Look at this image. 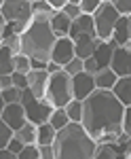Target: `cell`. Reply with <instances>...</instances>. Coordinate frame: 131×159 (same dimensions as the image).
<instances>
[{"label":"cell","mask_w":131,"mask_h":159,"mask_svg":"<svg viewBox=\"0 0 131 159\" xmlns=\"http://www.w3.org/2000/svg\"><path fill=\"white\" fill-rule=\"evenodd\" d=\"M102 2H110V0H102Z\"/></svg>","instance_id":"obj_49"},{"label":"cell","mask_w":131,"mask_h":159,"mask_svg":"<svg viewBox=\"0 0 131 159\" xmlns=\"http://www.w3.org/2000/svg\"><path fill=\"white\" fill-rule=\"evenodd\" d=\"M49 24H51V30L55 32V36H68L70 25H72V19L63 11H55V13H53V17L49 19Z\"/></svg>","instance_id":"obj_18"},{"label":"cell","mask_w":131,"mask_h":159,"mask_svg":"<svg viewBox=\"0 0 131 159\" xmlns=\"http://www.w3.org/2000/svg\"><path fill=\"white\" fill-rule=\"evenodd\" d=\"M13 136H15V132H13L11 127H9L7 123L0 119V148L9 147V140H11Z\"/></svg>","instance_id":"obj_31"},{"label":"cell","mask_w":131,"mask_h":159,"mask_svg":"<svg viewBox=\"0 0 131 159\" xmlns=\"http://www.w3.org/2000/svg\"><path fill=\"white\" fill-rule=\"evenodd\" d=\"M93 89H97L95 87V81H93V74L89 72H78L72 76V93H74V98L81 100L83 102L89 93H93Z\"/></svg>","instance_id":"obj_11"},{"label":"cell","mask_w":131,"mask_h":159,"mask_svg":"<svg viewBox=\"0 0 131 159\" xmlns=\"http://www.w3.org/2000/svg\"><path fill=\"white\" fill-rule=\"evenodd\" d=\"M116 157H125L123 147L116 142H99L95 148V155H93V159H116Z\"/></svg>","instance_id":"obj_17"},{"label":"cell","mask_w":131,"mask_h":159,"mask_svg":"<svg viewBox=\"0 0 131 159\" xmlns=\"http://www.w3.org/2000/svg\"><path fill=\"white\" fill-rule=\"evenodd\" d=\"M0 91H2V85H0Z\"/></svg>","instance_id":"obj_50"},{"label":"cell","mask_w":131,"mask_h":159,"mask_svg":"<svg viewBox=\"0 0 131 159\" xmlns=\"http://www.w3.org/2000/svg\"><path fill=\"white\" fill-rule=\"evenodd\" d=\"M2 2H4V0H0V7H2Z\"/></svg>","instance_id":"obj_48"},{"label":"cell","mask_w":131,"mask_h":159,"mask_svg":"<svg viewBox=\"0 0 131 159\" xmlns=\"http://www.w3.org/2000/svg\"><path fill=\"white\" fill-rule=\"evenodd\" d=\"M4 28H7V19H4L2 13H0V40H2V36H4Z\"/></svg>","instance_id":"obj_45"},{"label":"cell","mask_w":131,"mask_h":159,"mask_svg":"<svg viewBox=\"0 0 131 159\" xmlns=\"http://www.w3.org/2000/svg\"><path fill=\"white\" fill-rule=\"evenodd\" d=\"M97 43H99V38L95 34H91V32H83V34H78V36L74 38V55L76 57H89V55H93V51H95Z\"/></svg>","instance_id":"obj_13"},{"label":"cell","mask_w":131,"mask_h":159,"mask_svg":"<svg viewBox=\"0 0 131 159\" xmlns=\"http://www.w3.org/2000/svg\"><path fill=\"white\" fill-rule=\"evenodd\" d=\"M68 2H72V4H81V0H68Z\"/></svg>","instance_id":"obj_47"},{"label":"cell","mask_w":131,"mask_h":159,"mask_svg":"<svg viewBox=\"0 0 131 159\" xmlns=\"http://www.w3.org/2000/svg\"><path fill=\"white\" fill-rule=\"evenodd\" d=\"M53 148L55 159H93L97 142L89 136L81 121H70L66 127L57 129Z\"/></svg>","instance_id":"obj_2"},{"label":"cell","mask_w":131,"mask_h":159,"mask_svg":"<svg viewBox=\"0 0 131 159\" xmlns=\"http://www.w3.org/2000/svg\"><path fill=\"white\" fill-rule=\"evenodd\" d=\"M38 151H40V159H55L53 144H38Z\"/></svg>","instance_id":"obj_37"},{"label":"cell","mask_w":131,"mask_h":159,"mask_svg":"<svg viewBox=\"0 0 131 159\" xmlns=\"http://www.w3.org/2000/svg\"><path fill=\"white\" fill-rule=\"evenodd\" d=\"M45 68H47V72L51 74V72H55V70H59L61 66H57V64H55V61H49L47 66H45Z\"/></svg>","instance_id":"obj_44"},{"label":"cell","mask_w":131,"mask_h":159,"mask_svg":"<svg viewBox=\"0 0 131 159\" xmlns=\"http://www.w3.org/2000/svg\"><path fill=\"white\" fill-rule=\"evenodd\" d=\"M102 4V0H81V11L87 13V15H93V13L97 11V7Z\"/></svg>","instance_id":"obj_34"},{"label":"cell","mask_w":131,"mask_h":159,"mask_svg":"<svg viewBox=\"0 0 131 159\" xmlns=\"http://www.w3.org/2000/svg\"><path fill=\"white\" fill-rule=\"evenodd\" d=\"M49 123H51V125H53L55 129H61V127H66V125L70 123L66 108H53L51 117H49Z\"/></svg>","instance_id":"obj_25"},{"label":"cell","mask_w":131,"mask_h":159,"mask_svg":"<svg viewBox=\"0 0 131 159\" xmlns=\"http://www.w3.org/2000/svg\"><path fill=\"white\" fill-rule=\"evenodd\" d=\"M55 134H57V129L49 121L40 123V125H38V136H36V144H53Z\"/></svg>","instance_id":"obj_21"},{"label":"cell","mask_w":131,"mask_h":159,"mask_svg":"<svg viewBox=\"0 0 131 159\" xmlns=\"http://www.w3.org/2000/svg\"><path fill=\"white\" fill-rule=\"evenodd\" d=\"M116 98L120 100L123 106H131V74L129 76H119L114 87L110 89Z\"/></svg>","instance_id":"obj_16"},{"label":"cell","mask_w":131,"mask_h":159,"mask_svg":"<svg viewBox=\"0 0 131 159\" xmlns=\"http://www.w3.org/2000/svg\"><path fill=\"white\" fill-rule=\"evenodd\" d=\"M13 72V51L0 43V74H11Z\"/></svg>","instance_id":"obj_23"},{"label":"cell","mask_w":131,"mask_h":159,"mask_svg":"<svg viewBox=\"0 0 131 159\" xmlns=\"http://www.w3.org/2000/svg\"><path fill=\"white\" fill-rule=\"evenodd\" d=\"M17 159H40L38 144H24V148L17 153Z\"/></svg>","instance_id":"obj_29"},{"label":"cell","mask_w":131,"mask_h":159,"mask_svg":"<svg viewBox=\"0 0 131 159\" xmlns=\"http://www.w3.org/2000/svg\"><path fill=\"white\" fill-rule=\"evenodd\" d=\"M123 151H125V157H131V136L127 138V142L123 144Z\"/></svg>","instance_id":"obj_43"},{"label":"cell","mask_w":131,"mask_h":159,"mask_svg":"<svg viewBox=\"0 0 131 159\" xmlns=\"http://www.w3.org/2000/svg\"><path fill=\"white\" fill-rule=\"evenodd\" d=\"M74 24H76V28H78L81 34H83V32H91V34H95V28H93V15L83 13L81 17L74 19Z\"/></svg>","instance_id":"obj_27"},{"label":"cell","mask_w":131,"mask_h":159,"mask_svg":"<svg viewBox=\"0 0 131 159\" xmlns=\"http://www.w3.org/2000/svg\"><path fill=\"white\" fill-rule=\"evenodd\" d=\"M59 11H63L66 15H68V17H70V19H76V17H81V15H83L81 7H78V4H72V2H66V4L61 7Z\"/></svg>","instance_id":"obj_35"},{"label":"cell","mask_w":131,"mask_h":159,"mask_svg":"<svg viewBox=\"0 0 131 159\" xmlns=\"http://www.w3.org/2000/svg\"><path fill=\"white\" fill-rule=\"evenodd\" d=\"M0 13L7 19V24L28 25L32 19V2L30 0H4L0 7Z\"/></svg>","instance_id":"obj_7"},{"label":"cell","mask_w":131,"mask_h":159,"mask_svg":"<svg viewBox=\"0 0 131 159\" xmlns=\"http://www.w3.org/2000/svg\"><path fill=\"white\" fill-rule=\"evenodd\" d=\"M19 36H21V53H25L32 61H40L45 66L51 61V51L57 36L51 30L49 19L32 17Z\"/></svg>","instance_id":"obj_3"},{"label":"cell","mask_w":131,"mask_h":159,"mask_svg":"<svg viewBox=\"0 0 131 159\" xmlns=\"http://www.w3.org/2000/svg\"><path fill=\"white\" fill-rule=\"evenodd\" d=\"M110 4L119 11V15H131V0H110Z\"/></svg>","instance_id":"obj_33"},{"label":"cell","mask_w":131,"mask_h":159,"mask_svg":"<svg viewBox=\"0 0 131 159\" xmlns=\"http://www.w3.org/2000/svg\"><path fill=\"white\" fill-rule=\"evenodd\" d=\"M45 98L55 106V108H63L72 98V76L63 68L55 70V72L49 74V83H47V93Z\"/></svg>","instance_id":"obj_4"},{"label":"cell","mask_w":131,"mask_h":159,"mask_svg":"<svg viewBox=\"0 0 131 159\" xmlns=\"http://www.w3.org/2000/svg\"><path fill=\"white\" fill-rule=\"evenodd\" d=\"M119 11L110 4V2H102L93 13V28H95V36L99 40H110L112 38V30L119 21Z\"/></svg>","instance_id":"obj_6"},{"label":"cell","mask_w":131,"mask_h":159,"mask_svg":"<svg viewBox=\"0 0 131 159\" xmlns=\"http://www.w3.org/2000/svg\"><path fill=\"white\" fill-rule=\"evenodd\" d=\"M110 68L116 72V76H129L131 74V43L119 45L116 49L112 51Z\"/></svg>","instance_id":"obj_8"},{"label":"cell","mask_w":131,"mask_h":159,"mask_svg":"<svg viewBox=\"0 0 131 159\" xmlns=\"http://www.w3.org/2000/svg\"><path fill=\"white\" fill-rule=\"evenodd\" d=\"M25 76H28V89L32 91V96L45 98V93H47V83H49L47 68H32Z\"/></svg>","instance_id":"obj_12"},{"label":"cell","mask_w":131,"mask_h":159,"mask_svg":"<svg viewBox=\"0 0 131 159\" xmlns=\"http://www.w3.org/2000/svg\"><path fill=\"white\" fill-rule=\"evenodd\" d=\"M0 119L7 123L13 132H15V129H19V127L28 121L24 104H21V102H11V104H7L4 110H2V115H0Z\"/></svg>","instance_id":"obj_10"},{"label":"cell","mask_w":131,"mask_h":159,"mask_svg":"<svg viewBox=\"0 0 131 159\" xmlns=\"http://www.w3.org/2000/svg\"><path fill=\"white\" fill-rule=\"evenodd\" d=\"M49 4H51V7H53V9H55V11H59L61 7H63V4H66V2H68V0H47Z\"/></svg>","instance_id":"obj_42"},{"label":"cell","mask_w":131,"mask_h":159,"mask_svg":"<svg viewBox=\"0 0 131 159\" xmlns=\"http://www.w3.org/2000/svg\"><path fill=\"white\" fill-rule=\"evenodd\" d=\"M112 40L116 45H127L131 43V15H120L114 30H112Z\"/></svg>","instance_id":"obj_15"},{"label":"cell","mask_w":131,"mask_h":159,"mask_svg":"<svg viewBox=\"0 0 131 159\" xmlns=\"http://www.w3.org/2000/svg\"><path fill=\"white\" fill-rule=\"evenodd\" d=\"M4 106H7V102H4V98L0 96V115H2V110H4Z\"/></svg>","instance_id":"obj_46"},{"label":"cell","mask_w":131,"mask_h":159,"mask_svg":"<svg viewBox=\"0 0 131 159\" xmlns=\"http://www.w3.org/2000/svg\"><path fill=\"white\" fill-rule=\"evenodd\" d=\"M36 136H38V125L32 121H25L19 129H15V138H19L24 144H36Z\"/></svg>","instance_id":"obj_20"},{"label":"cell","mask_w":131,"mask_h":159,"mask_svg":"<svg viewBox=\"0 0 131 159\" xmlns=\"http://www.w3.org/2000/svg\"><path fill=\"white\" fill-rule=\"evenodd\" d=\"M72 57H74V40L70 36H57L53 51H51V61H55L57 66L63 68Z\"/></svg>","instance_id":"obj_9"},{"label":"cell","mask_w":131,"mask_h":159,"mask_svg":"<svg viewBox=\"0 0 131 159\" xmlns=\"http://www.w3.org/2000/svg\"><path fill=\"white\" fill-rule=\"evenodd\" d=\"M55 9L49 4L47 0H34L32 2V17H40V19H51Z\"/></svg>","instance_id":"obj_22"},{"label":"cell","mask_w":131,"mask_h":159,"mask_svg":"<svg viewBox=\"0 0 131 159\" xmlns=\"http://www.w3.org/2000/svg\"><path fill=\"white\" fill-rule=\"evenodd\" d=\"M30 2H34V0H30Z\"/></svg>","instance_id":"obj_51"},{"label":"cell","mask_w":131,"mask_h":159,"mask_svg":"<svg viewBox=\"0 0 131 159\" xmlns=\"http://www.w3.org/2000/svg\"><path fill=\"white\" fill-rule=\"evenodd\" d=\"M123 132L131 136V106H125V112H123Z\"/></svg>","instance_id":"obj_38"},{"label":"cell","mask_w":131,"mask_h":159,"mask_svg":"<svg viewBox=\"0 0 131 159\" xmlns=\"http://www.w3.org/2000/svg\"><path fill=\"white\" fill-rule=\"evenodd\" d=\"M0 96L4 98L7 104H11V102H19V100H21V89L15 87V85H11V87H7V89H2Z\"/></svg>","instance_id":"obj_30"},{"label":"cell","mask_w":131,"mask_h":159,"mask_svg":"<svg viewBox=\"0 0 131 159\" xmlns=\"http://www.w3.org/2000/svg\"><path fill=\"white\" fill-rule=\"evenodd\" d=\"M125 106L110 89H93L83 100V127L89 136L99 142H116L123 132Z\"/></svg>","instance_id":"obj_1"},{"label":"cell","mask_w":131,"mask_h":159,"mask_svg":"<svg viewBox=\"0 0 131 159\" xmlns=\"http://www.w3.org/2000/svg\"><path fill=\"white\" fill-rule=\"evenodd\" d=\"M0 85H2V89L11 87V85H13V79H11V74H0Z\"/></svg>","instance_id":"obj_41"},{"label":"cell","mask_w":131,"mask_h":159,"mask_svg":"<svg viewBox=\"0 0 131 159\" xmlns=\"http://www.w3.org/2000/svg\"><path fill=\"white\" fill-rule=\"evenodd\" d=\"M116 72L112 68H102L93 74V81H95V87L97 89H112L114 83H116Z\"/></svg>","instance_id":"obj_19"},{"label":"cell","mask_w":131,"mask_h":159,"mask_svg":"<svg viewBox=\"0 0 131 159\" xmlns=\"http://www.w3.org/2000/svg\"><path fill=\"white\" fill-rule=\"evenodd\" d=\"M63 108L68 112V119H70V121H81V119H83V102H81V100L72 98Z\"/></svg>","instance_id":"obj_26"},{"label":"cell","mask_w":131,"mask_h":159,"mask_svg":"<svg viewBox=\"0 0 131 159\" xmlns=\"http://www.w3.org/2000/svg\"><path fill=\"white\" fill-rule=\"evenodd\" d=\"M9 148H11L13 153H15V155H17V153H19V151H21V148H24V142H21V140H19V138H15V136H13L11 140H9Z\"/></svg>","instance_id":"obj_39"},{"label":"cell","mask_w":131,"mask_h":159,"mask_svg":"<svg viewBox=\"0 0 131 159\" xmlns=\"http://www.w3.org/2000/svg\"><path fill=\"white\" fill-rule=\"evenodd\" d=\"M63 70L70 74V76H74V74H78V72H83V60L74 55V57H72V60L68 61L66 66H63Z\"/></svg>","instance_id":"obj_32"},{"label":"cell","mask_w":131,"mask_h":159,"mask_svg":"<svg viewBox=\"0 0 131 159\" xmlns=\"http://www.w3.org/2000/svg\"><path fill=\"white\" fill-rule=\"evenodd\" d=\"M119 45L110 38V40H99L95 51H93V60H95L97 68H110V60H112V51L116 49Z\"/></svg>","instance_id":"obj_14"},{"label":"cell","mask_w":131,"mask_h":159,"mask_svg":"<svg viewBox=\"0 0 131 159\" xmlns=\"http://www.w3.org/2000/svg\"><path fill=\"white\" fill-rule=\"evenodd\" d=\"M11 79H13V85L19 87V89H25L28 87V76L24 72H17V70H13L11 72Z\"/></svg>","instance_id":"obj_36"},{"label":"cell","mask_w":131,"mask_h":159,"mask_svg":"<svg viewBox=\"0 0 131 159\" xmlns=\"http://www.w3.org/2000/svg\"><path fill=\"white\" fill-rule=\"evenodd\" d=\"M0 159H17V155L9 147H4V148H0Z\"/></svg>","instance_id":"obj_40"},{"label":"cell","mask_w":131,"mask_h":159,"mask_svg":"<svg viewBox=\"0 0 131 159\" xmlns=\"http://www.w3.org/2000/svg\"><path fill=\"white\" fill-rule=\"evenodd\" d=\"M13 70L28 74L32 70V60H30L25 53H13Z\"/></svg>","instance_id":"obj_24"},{"label":"cell","mask_w":131,"mask_h":159,"mask_svg":"<svg viewBox=\"0 0 131 159\" xmlns=\"http://www.w3.org/2000/svg\"><path fill=\"white\" fill-rule=\"evenodd\" d=\"M19 102L24 104L28 121L36 123V125L49 121L51 112H53V108H55L47 98H36V96H32V91H30L28 87L21 89V100H19Z\"/></svg>","instance_id":"obj_5"},{"label":"cell","mask_w":131,"mask_h":159,"mask_svg":"<svg viewBox=\"0 0 131 159\" xmlns=\"http://www.w3.org/2000/svg\"><path fill=\"white\" fill-rule=\"evenodd\" d=\"M0 43H2V45H7L13 53H21V36H19V34H15V32L7 34Z\"/></svg>","instance_id":"obj_28"}]
</instances>
